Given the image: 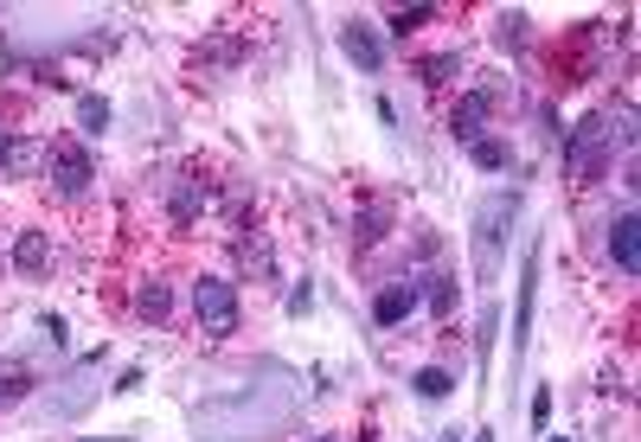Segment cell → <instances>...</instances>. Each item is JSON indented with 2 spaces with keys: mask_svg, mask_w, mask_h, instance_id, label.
<instances>
[{
  "mask_svg": "<svg viewBox=\"0 0 641 442\" xmlns=\"http://www.w3.org/2000/svg\"><path fill=\"white\" fill-rule=\"evenodd\" d=\"M494 340H500V308H482V321H475V366H482V378H488V366H494Z\"/></svg>",
  "mask_w": 641,
  "mask_h": 442,
  "instance_id": "cell-19",
  "label": "cell"
},
{
  "mask_svg": "<svg viewBox=\"0 0 641 442\" xmlns=\"http://www.w3.org/2000/svg\"><path fill=\"white\" fill-rule=\"evenodd\" d=\"M135 314L161 328V321L174 314V289H167V283H142V289H135Z\"/></svg>",
  "mask_w": 641,
  "mask_h": 442,
  "instance_id": "cell-18",
  "label": "cell"
},
{
  "mask_svg": "<svg viewBox=\"0 0 641 442\" xmlns=\"http://www.w3.org/2000/svg\"><path fill=\"white\" fill-rule=\"evenodd\" d=\"M38 174H45V186H52L58 199H84V192L97 186V161H90L84 142H52L45 161H38Z\"/></svg>",
  "mask_w": 641,
  "mask_h": 442,
  "instance_id": "cell-3",
  "label": "cell"
},
{
  "mask_svg": "<svg viewBox=\"0 0 641 442\" xmlns=\"http://www.w3.org/2000/svg\"><path fill=\"white\" fill-rule=\"evenodd\" d=\"M559 147H565V180H577V186L604 180L609 161H616V147H622V154L636 147V110H622V115L616 110H590Z\"/></svg>",
  "mask_w": 641,
  "mask_h": 442,
  "instance_id": "cell-1",
  "label": "cell"
},
{
  "mask_svg": "<svg viewBox=\"0 0 641 442\" xmlns=\"http://www.w3.org/2000/svg\"><path fill=\"white\" fill-rule=\"evenodd\" d=\"M641 219H636V206H622V212H616V219H609V263H616V269H622V276H636L641 269Z\"/></svg>",
  "mask_w": 641,
  "mask_h": 442,
  "instance_id": "cell-7",
  "label": "cell"
},
{
  "mask_svg": "<svg viewBox=\"0 0 641 442\" xmlns=\"http://www.w3.org/2000/svg\"><path fill=\"white\" fill-rule=\"evenodd\" d=\"M411 391L423 398V405H443V398L455 391V372L450 366H417L411 372Z\"/></svg>",
  "mask_w": 641,
  "mask_h": 442,
  "instance_id": "cell-15",
  "label": "cell"
},
{
  "mask_svg": "<svg viewBox=\"0 0 641 442\" xmlns=\"http://www.w3.org/2000/svg\"><path fill=\"white\" fill-rule=\"evenodd\" d=\"M417 308H423L417 283H385V289L373 295V321H378V328H405Z\"/></svg>",
  "mask_w": 641,
  "mask_h": 442,
  "instance_id": "cell-8",
  "label": "cell"
},
{
  "mask_svg": "<svg viewBox=\"0 0 641 442\" xmlns=\"http://www.w3.org/2000/svg\"><path fill=\"white\" fill-rule=\"evenodd\" d=\"M308 442H340V437H308Z\"/></svg>",
  "mask_w": 641,
  "mask_h": 442,
  "instance_id": "cell-27",
  "label": "cell"
},
{
  "mask_svg": "<svg viewBox=\"0 0 641 442\" xmlns=\"http://www.w3.org/2000/svg\"><path fill=\"white\" fill-rule=\"evenodd\" d=\"M532 308H539V251H527V269H520V321H513V372L527 360L532 340Z\"/></svg>",
  "mask_w": 641,
  "mask_h": 442,
  "instance_id": "cell-9",
  "label": "cell"
},
{
  "mask_svg": "<svg viewBox=\"0 0 641 442\" xmlns=\"http://www.w3.org/2000/svg\"><path fill=\"white\" fill-rule=\"evenodd\" d=\"M391 219H398V212H391V199H373V206H366V212L353 219V244H360V251H373V244H385V231H391Z\"/></svg>",
  "mask_w": 641,
  "mask_h": 442,
  "instance_id": "cell-12",
  "label": "cell"
},
{
  "mask_svg": "<svg viewBox=\"0 0 641 442\" xmlns=\"http://www.w3.org/2000/svg\"><path fill=\"white\" fill-rule=\"evenodd\" d=\"M340 52H346V58H353L366 77L385 71V38H378L373 20H346V26H340Z\"/></svg>",
  "mask_w": 641,
  "mask_h": 442,
  "instance_id": "cell-6",
  "label": "cell"
},
{
  "mask_svg": "<svg viewBox=\"0 0 641 442\" xmlns=\"http://www.w3.org/2000/svg\"><path fill=\"white\" fill-rule=\"evenodd\" d=\"M430 20V7H411V13H391V33H411V26H423Z\"/></svg>",
  "mask_w": 641,
  "mask_h": 442,
  "instance_id": "cell-24",
  "label": "cell"
},
{
  "mask_svg": "<svg viewBox=\"0 0 641 442\" xmlns=\"http://www.w3.org/2000/svg\"><path fill=\"white\" fill-rule=\"evenodd\" d=\"M559 442H571V437H559Z\"/></svg>",
  "mask_w": 641,
  "mask_h": 442,
  "instance_id": "cell-29",
  "label": "cell"
},
{
  "mask_svg": "<svg viewBox=\"0 0 641 442\" xmlns=\"http://www.w3.org/2000/svg\"><path fill=\"white\" fill-rule=\"evenodd\" d=\"M443 442H462V430H450V437H443Z\"/></svg>",
  "mask_w": 641,
  "mask_h": 442,
  "instance_id": "cell-26",
  "label": "cell"
},
{
  "mask_svg": "<svg viewBox=\"0 0 641 442\" xmlns=\"http://www.w3.org/2000/svg\"><path fill=\"white\" fill-rule=\"evenodd\" d=\"M520 219V186H507V192H494L475 206V224H468V237H475V276L482 283H500V263H507V231Z\"/></svg>",
  "mask_w": 641,
  "mask_h": 442,
  "instance_id": "cell-2",
  "label": "cell"
},
{
  "mask_svg": "<svg viewBox=\"0 0 641 442\" xmlns=\"http://www.w3.org/2000/svg\"><path fill=\"white\" fill-rule=\"evenodd\" d=\"M192 314H199V328L212 333V340H225V333H237V289H231L225 276H199L192 283Z\"/></svg>",
  "mask_w": 641,
  "mask_h": 442,
  "instance_id": "cell-4",
  "label": "cell"
},
{
  "mask_svg": "<svg viewBox=\"0 0 641 442\" xmlns=\"http://www.w3.org/2000/svg\"><path fill=\"white\" fill-rule=\"evenodd\" d=\"M468 161H475L482 174H507V167H513V142H507V135H475V142H468Z\"/></svg>",
  "mask_w": 641,
  "mask_h": 442,
  "instance_id": "cell-13",
  "label": "cell"
},
{
  "mask_svg": "<svg viewBox=\"0 0 641 442\" xmlns=\"http://www.w3.org/2000/svg\"><path fill=\"white\" fill-rule=\"evenodd\" d=\"M494 103H500V90L494 84H482V90H468L462 103L450 110V135H455V147H468L475 135H488V115H494Z\"/></svg>",
  "mask_w": 641,
  "mask_h": 442,
  "instance_id": "cell-5",
  "label": "cell"
},
{
  "mask_svg": "<svg viewBox=\"0 0 641 442\" xmlns=\"http://www.w3.org/2000/svg\"><path fill=\"white\" fill-rule=\"evenodd\" d=\"M237 269H244V276H269V269H276V263H269V244H264V237H257V244H251V231L237 237Z\"/></svg>",
  "mask_w": 641,
  "mask_h": 442,
  "instance_id": "cell-22",
  "label": "cell"
},
{
  "mask_svg": "<svg viewBox=\"0 0 641 442\" xmlns=\"http://www.w3.org/2000/svg\"><path fill=\"white\" fill-rule=\"evenodd\" d=\"M33 385H38L33 372L20 366V360H7V366H0V410H7V405H20V398H26Z\"/></svg>",
  "mask_w": 641,
  "mask_h": 442,
  "instance_id": "cell-21",
  "label": "cell"
},
{
  "mask_svg": "<svg viewBox=\"0 0 641 442\" xmlns=\"http://www.w3.org/2000/svg\"><path fill=\"white\" fill-rule=\"evenodd\" d=\"M206 206H212V186H206V180H174V186H167V219H174V224L206 219Z\"/></svg>",
  "mask_w": 641,
  "mask_h": 442,
  "instance_id": "cell-11",
  "label": "cell"
},
{
  "mask_svg": "<svg viewBox=\"0 0 641 442\" xmlns=\"http://www.w3.org/2000/svg\"><path fill=\"white\" fill-rule=\"evenodd\" d=\"M308 308H314V283H296V295H289V314H296V321H302Z\"/></svg>",
  "mask_w": 641,
  "mask_h": 442,
  "instance_id": "cell-23",
  "label": "cell"
},
{
  "mask_svg": "<svg viewBox=\"0 0 641 442\" xmlns=\"http://www.w3.org/2000/svg\"><path fill=\"white\" fill-rule=\"evenodd\" d=\"M52 237H45V231H20V237H13V269H20V276H26V283H45V276H52Z\"/></svg>",
  "mask_w": 641,
  "mask_h": 442,
  "instance_id": "cell-10",
  "label": "cell"
},
{
  "mask_svg": "<svg viewBox=\"0 0 641 442\" xmlns=\"http://www.w3.org/2000/svg\"><path fill=\"white\" fill-rule=\"evenodd\" d=\"M527 38H532L527 13H500V20H494V45H500V52H527Z\"/></svg>",
  "mask_w": 641,
  "mask_h": 442,
  "instance_id": "cell-20",
  "label": "cell"
},
{
  "mask_svg": "<svg viewBox=\"0 0 641 442\" xmlns=\"http://www.w3.org/2000/svg\"><path fill=\"white\" fill-rule=\"evenodd\" d=\"M423 308H430V314H436V321H450L455 314V301H462V283H455L450 269H436V276H430V283H423Z\"/></svg>",
  "mask_w": 641,
  "mask_h": 442,
  "instance_id": "cell-14",
  "label": "cell"
},
{
  "mask_svg": "<svg viewBox=\"0 0 641 442\" xmlns=\"http://www.w3.org/2000/svg\"><path fill=\"white\" fill-rule=\"evenodd\" d=\"M110 122H115V110L97 97V90L77 97V135H110Z\"/></svg>",
  "mask_w": 641,
  "mask_h": 442,
  "instance_id": "cell-16",
  "label": "cell"
},
{
  "mask_svg": "<svg viewBox=\"0 0 641 442\" xmlns=\"http://www.w3.org/2000/svg\"><path fill=\"white\" fill-rule=\"evenodd\" d=\"M462 71H468L462 52H430V58H417V77H423V84H455Z\"/></svg>",
  "mask_w": 641,
  "mask_h": 442,
  "instance_id": "cell-17",
  "label": "cell"
},
{
  "mask_svg": "<svg viewBox=\"0 0 641 442\" xmlns=\"http://www.w3.org/2000/svg\"><path fill=\"white\" fill-rule=\"evenodd\" d=\"M475 442H494V437H488V430H482V437H475Z\"/></svg>",
  "mask_w": 641,
  "mask_h": 442,
  "instance_id": "cell-28",
  "label": "cell"
},
{
  "mask_svg": "<svg viewBox=\"0 0 641 442\" xmlns=\"http://www.w3.org/2000/svg\"><path fill=\"white\" fill-rule=\"evenodd\" d=\"M552 423V391H532V430H545Z\"/></svg>",
  "mask_w": 641,
  "mask_h": 442,
  "instance_id": "cell-25",
  "label": "cell"
}]
</instances>
